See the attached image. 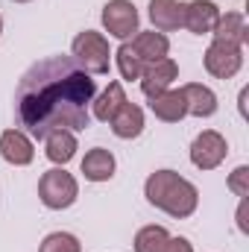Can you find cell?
I'll use <instances>...</instances> for the list:
<instances>
[{
  "label": "cell",
  "mask_w": 249,
  "mask_h": 252,
  "mask_svg": "<svg viewBox=\"0 0 249 252\" xmlns=\"http://www.w3.org/2000/svg\"><path fill=\"white\" fill-rule=\"evenodd\" d=\"M97 82L70 56H47L30 64L15 91L21 126L44 141L50 132H82L91 126V100Z\"/></svg>",
  "instance_id": "1"
},
{
  "label": "cell",
  "mask_w": 249,
  "mask_h": 252,
  "mask_svg": "<svg viewBox=\"0 0 249 252\" xmlns=\"http://www.w3.org/2000/svg\"><path fill=\"white\" fill-rule=\"evenodd\" d=\"M144 196L150 205H156L158 211L170 214L173 220H185L196 211L199 205V190L193 182H187L185 176H179L176 170H156L147 176L144 182Z\"/></svg>",
  "instance_id": "2"
},
{
  "label": "cell",
  "mask_w": 249,
  "mask_h": 252,
  "mask_svg": "<svg viewBox=\"0 0 249 252\" xmlns=\"http://www.w3.org/2000/svg\"><path fill=\"white\" fill-rule=\"evenodd\" d=\"M70 53H73V62L91 76H106L109 67H112L109 38L103 32H94V30L79 32L73 38V44H70Z\"/></svg>",
  "instance_id": "3"
},
{
  "label": "cell",
  "mask_w": 249,
  "mask_h": 252,
  "mask_svg": "<svg viewBox=\"0 0 249 252\" xmlns=\"http://www.w3.org/2000/svg\"><path fill=\"white\" fill-rule=\"evenodd\" d=\"M79 185L73 179V173H67L64 167H53L47 173H41L38 179V199L50 208V211H64L76 202Z\"/></svg>",
  "instance_id": "4"
},
{
  "label": "cell",
  "mask_w": 249,
  "mask_h": 252,
  "mask_svg": "<svg viewBox=\"0 0 249 252\" xmlns=\"http://www.w3.org/2000/svg\"><path fill=\"white\" fill-rule=\"evenodd\" d=\"M229 156V141L217 129H205L190 144V164L196 170H217Z\"/></svg>",
  "instance_id": "5"
},
{
  "label": "cell",
  "mask_w": 249,
  "mask_h": 252,
  "mask_svg": "<svg viewBox=\"0 0 249 252\" xmlns=\"http://www.w3.org/2000/svg\"><path fill=\"white\" fill-rule=\"evenodd\" d=\"M205 70L214 76V79H232L241 67H244V47L238 44H226V41H211L205 56H202Z\"/></svg>",
  "instance_id": "6"
},
{
  "label": "cell",
  "mask_w": 249,
  "mask_h": 252,
  "mask_svg": "<svg viewBox=\"0 0 249 252\" xmlns=\"http://www.w3.org/2000/svg\"><path fill=\"white\" fill-rule=\"evenodd\" d=\"M100 18H103L106 32L112 38H121V41H129L138 32V24H141L138 9H135L132 0H109L103 6V15Z\"/></svg>",
  "instance_id": "7"
},
{
  "label": "cell",
  "mask_w": 249,
  "mask_h": 252,
  "mask_svg": "<svg viewBox=\"0 0 249 252\" xmlns=\"http://www.w3.org/2000/svg\"><path fill=\"white\" fill-rule=\"evenodd\" d=\"M220 15L223 12H220V6L214 0H193V3H185L182 27L193 35H208V32H214Z\"/></svg>",
  "instance_id": "8"
},
{
  "label": "cell",
  "mask_w": 249,
  "mask_h": 252,
  "mask_svg": "<svg viewBox=\"0 0 249 252\" xmlns=\"http://www.w3.org/2000/svg\"><path fill=\"white\" fill-rule=\"evenodd\" d=\"M176 76H179V64L170 56H164V59H158L153 64H144V70H141V91L147 97H156V94L167 91L176 82Z\"/></svg>",
  "instance_id": "9"
},
{
  "label": "cell",
  "mask_w": 249,
  "mask_h": 252,
  "mask_svg": "<svg viewBox=\"0 0 249 252\" xmlns=\"http://www.w3.org/2000/svg\"><path fill=\"white\" fill-rule=\"evenodd\" d=\"M0 156H3V161H9V164H15V167H27V164H32V158H35V144H32V138H30L27 132H21V129H6V132L0 135Z\"/></svg>",
  "instance_id": "10"
},
{
  "label": "cell",
  "mask_w": 249,
  "mask_h": 252,
  "mask_svg": "<svg viewBox=\"0 0 249 252\" xmlns=\"http://www.w3.org/2000/svg\"><path fill=\"white\" fill-rule=\"evenodd\" d=\"M150 112L164 124H179L187 115V100L182 88H167V91L150 97Z\"/></svg>",
  "instance_id": "11"
},
{
  "label": "cell",
  "mask_w": 249,
  "mask_h": 252,
  "mask_svg": "<svg viewBox=\"0 0 249 252\" xmlns=\"http://www.w3.org/2000/svg\"><path fill=\"white\" fill-rule=\"evenodd\" d=\"M129 44H132V50L138 53V59L144 64L158 62V59H164L170 53V38L164 32H156V30H150V32H141L138 30Z\"/></svg>",
  "instance_id": "12"
},
{
  "label": "cell",
  "mask_w": 249,
  "mask_h": 252,
  "mask_svg": "<svg viewBox=\"0 0 249 252\" xmlns=\"http://www.w3.org/2000/svg\"><path fill=\"white\" fill-rule=\"evenodd\" d=\"M150 21L156 27V32H173L182 27V15H185V3L179 0H150L147 6Z\"/></svg>",
  "instance_id": "13"
},
{
  "label": "cell",
  "mask_w": 249,
  "mask_h": 252,
  "mask_svg": "<svg viewBox=\"0 0 249 252\" xmlns=\"http://www.w3.org/2000/svg\"><path fill=\"white\" fill-rule=\"evenodd\" d=\"M115 170H118V161L106 147H94L82 158V176L88 182H109L115 176Z\"/></svg>",
  "instance_id": "14"
},
{
  "label": "cell",
  "mask_w": 249,
  "mask_h": 252,
  "mask_svg": "<svg viewBox=\"0 0 249 252\" xmlns=\"http://www.w3.org/2000/svg\"><path fill=\"white\" fill-rule=\"evenodd\" d=\"M109 126H112V132L121 141H132V138H138L144 132V109L126 100L124 106H121V112L109 121Z\"/></svg>",
  "instance_id": "15"
},
{
  "label": "cell",
  "mask_w": 249,
  "mask_h": 252,
  "mask_svg": "<svg viewBox=\"0 0 249 252\" xmlns=\"http://www.w3.org/2000/svg\"><path fill=\"white\" fill-rule=\"evenodd\" d=\"M217 41H226V44H238V47H244L249 38V27H247V18H244V12H226V15H220V21H217V27H214V32H211Z\"/></svg>",
  "instance_id": "16"
},
{
  "label": "cell",
  "mask_w": 249,
  "mask_h": 252,
  "mask_svg": "<svg viewBox=\"0 0 249 252\" xmlns=\"http://www.w3.org/2000/svg\"><path fill=\"white\" fill-rule=\"evenodd\" d=\"M182 94H185V100H187V115H193V118H211L217 112V94L208 85L187 82V85H182Z\"/></svg>",
  "instance_id": "17"
},
{
  "label": "cell",
  "mask_w": 249,
  "mask_h": 252,
  "mask_svg": "<svg viewBox=\"0 0 249 252\" xmlns=\"http://www.w3.org/2000/svg\"><path fill=\"white\" fill-rule=\"evenodd\" d=\"M124 103H126L124 85L115 79V82H109V88H106L100 97H94V100H91V115H94L97 121L109 124V121L121 112V106H124Z\"/></svg>",
  "instance_id": "18"
},
{
  "label": "cell",
  "mask_w": 249,
  "mask_h": 252,
  "mask_svg": "<svg viewBox=\"0 0 249 252\" xmlns=\"http://www.w3.org/2000/svg\"><path fill=\"white\" fill-rule=\"evenodd\" d=\"M76 150H79V144H76V132H50L47 138H44V153H47V158L53 161V164H67L73 156H76Z\"/></svg>",
  "instance_id": "19"
},
{
  "label": "cell",
  "mask_w": 249,
  "mask_h": 252,
  "mask_svg": "<svg viewBox=\"0 0 249 252\" xmlns=\"http://www.w3.org/2000/svg\"><path fill=\"white\" fill-rule=\"evenodd\" d=\"M170 241V232L164 226H144L135 235V252H161Z\"/></svg>",
  "instance_id": "20"
},
{
  "label": "cell",
  "mask_w": 249,
  "mask_h": 252,
  "mask_svg": "<svg viewBox=\"0 0 249 252\" xmlns=\"http://www.w3.org/2000/svg\"><path fill=\"white\" fill-rule=\"evenodd\" d=\"M115 59H118V70H121V76H124L126 82H132V79H141L144 62L138 59V53L132 50V44H129V41H124V44L118 47Z\"/></svg>",
  "instance_id": "21"
},
{
  "label": "cell",
  "mask_w": 249,
  "mask_h": 252,
  "mask_svg": "<svg viewBox=\"0 0 249 252\" xmlns=\"http://www.w3.org/2000/svg\"><path fill=\"white\" fill-rule=\"evenodd\" d=\"M38 252H82V244H79L76 235H70V232H50V235L41 241Z\"/></svg>",
  "instance_id": "22"
},
{
  "label": "cell",
  "mask_w": 249,
  "mask_h": 252,
  "mask_svg": "<svg viewBox=\"0 0 249 252\" xmlns=\"http://www.w3.org/2000/svg\"><path fill=\"white\" fill-rule=\"evenodd\" d=\"M226 185H229V190H232L235 196H241V199H247V196H249V167H247V164H241V167H235Z\"/></svg>",
  "instance_id": "23"
},
{
  "label": "cell",
  "mask_w": 249,
  "mask_h": 252,
  "mask_svg": "<svg viewBox=\"0 0 249 252\" xmlns=\"http://www.w3.org/2000/svg\"><path fill=\"white\" fill-rule=\"evenodd\" d=\"M161 252H193V247H190V241H187V238H173V235H170L167 247H164Z\"/></svg>",
  "instance_id": "24"
},
{
  "label": "cell",
  "mask_w": 249,
  "mask_h": 252,
  "mask_svg": "<svg viewBox=\"0 0 249 252\" xmlns=\"http://www.w3.org/2000/svg\"><path fill=\"white\" fill-rule=\"evenodd\" d=\"M238 229L247 235L249 232V223H247V199H241V208H238Z\"/></svg>",
  "instance_id": "25"
},
{
  "label": "cell",
  "mask_w": 249,
  "mask_h": 252,
  "mask_svg": "<svg viewBox=\"0 0 249 252\" xmlns=\"http://www.w3.org/2000/svg\"><path fill=\"white\" fill-rule=\"evenodd\" d=\"M241 115H247V88L241 91Z\"/></svg>",
  "instance_id": "26"
},
{
  "label": "cell",
  "mask_w": 249,
  "mask_h": 252,
  "mask_svg": "<svg viewBox=\"0 0 249 252\" xmlns=\"http://www.w3.org/2000/svg\"><path fill=\"white\" fill-rule=\"evenodd\" d=\"M0 32H3V18H0Z\"/></svg>",
  "instance_id": "27"
},
{
  "label": "cell",
  "mask_w": 249,
  "mask_h": 252,
  "mask_svg": "<svg viewBox=\"0 0 249 252\" xmlns=\"http://www.w3.org/2000/svg\"><path fill=\"white\" fill-rule=\"evenodd\" d=\"M15 3H30V0H15Z\"/></svg>",
  "instance_id": "28"
}]
</instances>
